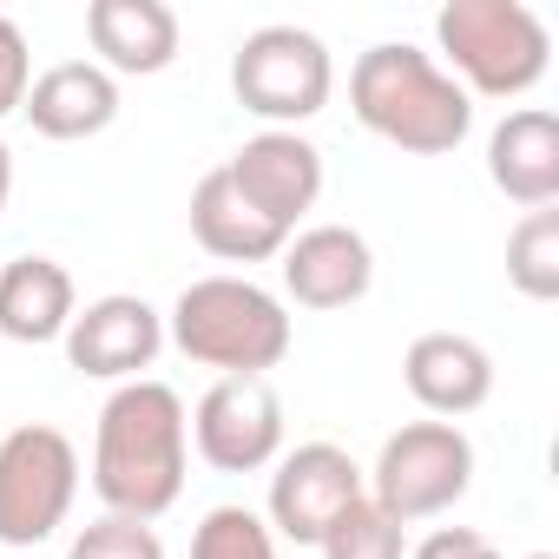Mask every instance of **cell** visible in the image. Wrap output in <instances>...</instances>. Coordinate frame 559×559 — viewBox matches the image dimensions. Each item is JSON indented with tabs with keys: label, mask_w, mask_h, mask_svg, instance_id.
Masks as SVG:
<instances>
[{
	"label": "cell",
	"mask_w": 559,
	"mask_h": 559,
	"mask_svg": "<svg viewBox=\"0 0 559 559\" xmlns=\"http://www.w3.org/2000/svg\"><path fill=\"white\" fill-rule=\"evenodd\" d=\"M349 112L362 119V132L415 158H441L474 132V99L441 73L435 53L408 40H382L349 67Z\"/></svg>",
	"instance_id": "obj_2"
},
{
	"label": "cell",
	"mask_w": 559,
	"mask_h": 559,
	"mask_svg": "<svg viewBox=\"0 0 559 559\" xmlns=\"http://www.w3.org/2000/svg\"><path fill=\"white\" fill-rule=\"evenodd\" d=\"M435 47H441V73L474 99H520L546 80L552 60V34L533 8L520 0H448L435 14Z\"/></svg>",
	"instance_id": "obj_4"
},
{
	"label": "cell",
	"mask_w": 559,
	"mask_h": 559,
	"mask_svg": "<svg viewBox=\"0 0 559 559\" xmlns=\"http://www.w3.org/2000/svg\"><path fill=\"white\" fill-rule=\"evenodd\" d=\"M362 480H369V500L395 526L441 520L474 487V441L461 435V421H408L382 441V454Z\"/></svg>",
	"instance_id": "obj_6"
},
{
	"label": "cell",
	"mask_w": 559,
	"mask_h": 559,
	"mask_svg": "<svg viewBox=\"0 0 559 559\" xmlns=\"http://www.w3.org/2000/svg\"><path fill=\"white\" fill-rule=\"evenodd\" d=\"M487 178L500 198L546 211L559 198V119L546 106H520L487 132Z\"/></svg>",
	"instance_id": "obj_15"
},
{
	"label": "cell",
	"mask_w": 559,
	"mask_h": 559,
	"mask_svg": "<svg viewBox=\"0 0 559 559\" xmlns=\"http://www.w3.org/2000/svg\"><path fill=\"white\" fill-rule=\"evenodd\" d=\"M224 171L276 230H297V217L323 198V152L304 132H257L230 152Z\"/></svg>",
	"instance_id": "obj_11"
},
{
	"label": "cell",
	"mask_w": 559,
	"mask_h": 559,
	"mask_svg": "<svg viewBox=\"0 0 559 559\" xmlns=\"http://www.w3.org/2000/svg\"><path fill=\"white\" fill-rule=\"evenodd\" d=\"M369 493L362 467L349 448L336 441H304L290 454H276V474H270V507H263V526L290 546H317L356 500Z\"/></svg>",
	"instance_id": "obj_8"
},
{
	"label": "cell",
	"mask_w": 559,
	"mask_h": 559,
	"mask_svg": "<svg viewBox=\"0 0 559 559\" xmlns=\"http://www.w3.org/2000/svg\"><path fill=\"white\" fill-rule=\"evenodd\" d=\"M80 493V454L60 428L21 421L0 435V546H40L67 526Z\"/></svg>",
	"instance_id": "obj_7"
},
{
	"label": "cell",
	"mask_w": 559,
	"mask_h": 559,
	"mask_svg": "<svg viewBox=\"0 0 559 559\" xmlns=\"http://www.w3.org/2000/svg\"><path fill=\"white\" fill-rule=\"evenodd\" d=\"M27 86H34V60H27V34L0 14V119L8 112H21V99H27Z\"/></svg>",
	"instance_id": "obj_23"
},
{
	"label": "cell",
	"mask_w": 559,
	"mask_h": 559,
	"mask_svg": "<svg viewBox=\"0 0 559 559\" xmlns=\"http://www.w3.org/2000/svg\"><path fill=\"white\" fill-rule=\"evenodd\" d=\"M86 40L99 53V67L119 80H152L178 60V14L165 0H93L86 8Z\"/></svg>",
	"instance_id": "obj_16"
},
{
	"label": "cell",
	"mask_w": 559,
	"mask_h": 559,
	"mask_svg": "<svg viewBox=\"0 0 559 559\" xmlns=\"http://www.w3.org/2000/svg\"><path fill=\"white\" fill-rule=\"evenodd\" d=\"M376 284V250L356 224H310L284 243V290L304 310H349Z\"/></svg>",
	"instance_id": "obj_12"
},
{
	"label": "cell",
	"mask_w": 559,
	"mask_h": 559,
	"mask_svg": "<svg viewBox=\"0 0 559 559\" xmlns=\"http://www.w3.org/2000/svg\"><path fill=\"white\" fill-rule=\"evenodd\" d=\"M507 284L526 304H552L559 297V211H526L507 230Z\"/></svg>",
	"instance_id": "obj_19"
},
{
	"label": "cell",
	"mask_w": 559,
	"mask_h": 559,
	"mask_svg": "<svg viewBox=\"0 0 559 559\" xmlns=\"http://www.w3.org/2000/svg\"><path fill=\"white\" fill-rule=\"evenodd\" d=\"M191 237L217 257V263H270V257H284L290 230H276L237 185L230 171H204L198 191H191Z\"/></svg>",
	"instance_id": "obj_17"
},
{
	"label": "cell",
	"mask_w": 559,
	"mask_h": 559,
	"mask_svg": "<svg viewBox=\"0 0 559 559\" xmlns=\"http://www.w3.org/2000/svg\"><path fill=\"white\" fill-rule=\"evenodd\" d=\"M230 93L243 112L263 119V132H297L304 119H317L336 93V60L310 27H257L243 34L237 60H230Z\"/></svg>",
	"instance_id": "obj_5"
},
{
	"label": "cell",
	"mask_w": 559,
	"mask_h": 559,
	"mask_svg": "<svg viewBox=\"0 0 559 559\" xmlns=\"http://www.w3.org/2000/svg\"><path fill=\"white\" fill-rule=\"evenodd\" d=\"M185 461H191V415L171 382H119L99 408L93 435V493L106 513L126 520H158L185 493Z\"/></svg>",
	"instance_id": "obj_1"
},
{
	"label": "cell",
	"mask_w": 559,
	"mask_h": 559,
	"mask_svg": "<svg viewBox=\"0 0 559 559\" xmlns=\"http://www.w3.org/2000/svg\"><path fill=\"white\" fill-rule=\"evenodd\" d=\"M27 126L53 145H80V139H99L112 119H119V80L99 67V60H60L47 67L27 99H21Z\"/></svg>",
	"instance_id": "obj_14"
},
{
	"label": "cell",
	"mask_w": 559,
	"mask_h": 559,
	"mask_svg": "<svg viewBox=\"0 0 559 559\" xmlns=\"http://www.w3.org/2000/svg\"><path fill=\"white\" fill-rule=\"evenodd\" d=\"M191 559H276V533L250 507H211L191 533Z\"/></svg>",
	"instance_id": "obj_21"
},
{
	"label": "cell",
	"mask_w": 559,
	"mask_h": 559,
	"mask_svg": "<svg viewBox=\"0 0 559 559\" xmlns=\"http://www.w3.org/2000/svg\"><path fill=\"white\" fill-rule=\"evenodd\" d=\"M408 559H500V546L474 526H435L421 546H408Z\"/></svg>",
	"instance_id": "obj_24"
},
{
	"label": "cell",
	"mask_w": 559,
	"mask_h": 559,
	"mask_svg": "<svg viewBox=\"0 0 559 559\" xmlns=\"http://www.w3.org/2000/svg\"><path fill=\"white\" fill-rule=\"evenodd\" d=\"M60 343H67V362L80 376H93V382H139L158 362V349H165V317L145 297L112 290V297L73 310Z\"/></svg>",
	"instance_id": "obj_10"
},
{
	"label": "cell",
	"mask_w": 559,
	"mask_h": 559,
	"mask_svg": "<svg viewBox=\"0 0 559 559\" xmlns=\"http://www.w3.org/2000/svg\"><path fill=\"white\" fill-rule=\"evenodd\" d=\"M165 336L185 362L217 376H270L290 356V310L250 276H198L178 290Z\"/></svg>",
	"instance_id": "obj_3"
},
{
	"label": "cell",
	"mask_w": 559,
	"mask_h": 559,
	"mask_svg": "<svg viewBox=\"0 0 559 559\" xmlns=\"http://www.w3.org/2000/svg\"><path fill=\"white\" fill-rule=\"evenodd\" d=\"M402 382L428 408V421H461L493 395V356L461 330H428V336L408 343Z\"/></svg>",
	"instance_id": "obj_13"
},
{
	"label": "cell",
	"mask_w": 559,
	"mask_h": 559,
	"mask_svg": "<svg viewBox=\"0 0 559 559\" xmlns=\"http://www.w3.org/2000/svg\"><path fill=\"white\" fill-rule=\"evenodd\" d=\"M8 198H14V152L0 139V217H8Z\"/></svg>",
	"instance_id": "obj_25"
},
{
	"label": "cell",
	"mask_w": 559,
	"mask_h": 559,
	"mask_svg": "<svg viewBox=\"0 0 559 559\" xmlns=\"http://www.w3.org/2000/svg\"><path fill=\"white\" fill-rule=\"evenodd\" d=\"M526 559H559V552H526Z\"/></svg>",
	"instance_id": "obj_26"
},
{
	"label": "cell",
	"mask_w": 559,
	"mask_h": 559,
	"mask_svg": "<svg viewBox=\"0 0 559 559\" xmlns=\"http://www.w3.org/2000/svg\"><path fill=\"white\" fill-rule=\"evenodd\" d=\"M317 552L323 559H408V526H395L369 493L317 539Z\"/></svg>",
	"instance_id": "obj_20"
},
{
	"label": "cell",
	"mask_w": 559,
	"mask_h": 559,
	"mask_svg": "<svg viewBox=\"0 0 559 559\" xmlns=\"http://www.w3.org/2000/svg\"><path fill=\"white\" fill-rule=\"evenodd\" d=\"M191 448L217 474H257L284 454V402H276L270 376H217L198 395L191 415Z\"/></svg>",
	"instance_id": "obj_9"
},
{
	"label": "cell",
	"mask_w": 559,
	"mask_h": 559,
	"mask_svg": "<svg viewBox=\"0 0 559 559\" xmlns=\"http://www.w3.org/2000/svg\"><path fill=\"white\" fill-rule=\"evenodd\" d=\"M67 559H165V539H158L145 520L99 513L93 526H80V533H73Z\"/></svg>",
	"instance_id": "obj_22"
},
{
	"label": "cell",
	"mask_w": 559,
	"mask_h": 559,
	"mask_svg": "<svg viewBox=\"0 0 559 559\" xmlns=\"http://www.w3.org/2000/svg\"><path fill=\"white\" fill-rule=\"evenodd\" d=\"M73 310H80V290H73L67 263L14 257L8 270H0V336H8V343H27V349L60 343Z\"/></svg>",
	"instance_id": "obj_18"
}]
</instances>
